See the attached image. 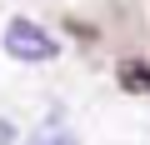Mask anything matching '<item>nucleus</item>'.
Masks as SVG:
<instances>
[{"mask_svg": "<svg viewBox=\"0 0 150 145\" xmlns=\"http://www.w3.org/2000/svg\"><path fill=\"white\" fill-rule=\"evenodd\" d=\"M5 55H10V60H25V65H45V60L60 55V45H55L50 30H40L35 20L15 15V20L5 25Z\"/></svg>", "mask_w": 150, "mask_h": 145, "instance_id": "1", "label": "nucleus"}, {"mask_svg": "<svg viewBox=\"0 0 150 145\" xmlns=\"http://www.w3.org/2000/svg\"><path fill=\"white\" fill-rule=\"evenodd\" d=\"M30 145H80V140H75V130H65L60 120H45V125L30 135Z\"/></svg>", "mask_w": 150, "mask_h": 145, "instance_id": "2", "label": "nucleus"}, {"mask_svg": "<svg viewBox=\"0 0 150 145\" xmlns=\"http://www.w3.org/2000/svg\"><path fill=\"white\" fill-rule=\"evenodd\" d=\"M120 80H125L130 90H150V65H140V60H125V65H120Z\"/></svg>", "mask_w": 150, "mask_h": 145, "instance_id": "3", "label": "nucleus"}, {"mask_svg": "<svg viewBox=\"0 0 150 145\" xmlns=\"http://www.w3.org/2000/svg\"><path fill=\"white\" fill-rule=\"evenodd\" d=\"M0 145H15V125H10L5 115H0Z\"/></svg>", "mask_w": 150, "mask_h": 145, "instance_id": "4", "label": "nucleus"}]
</instances>
